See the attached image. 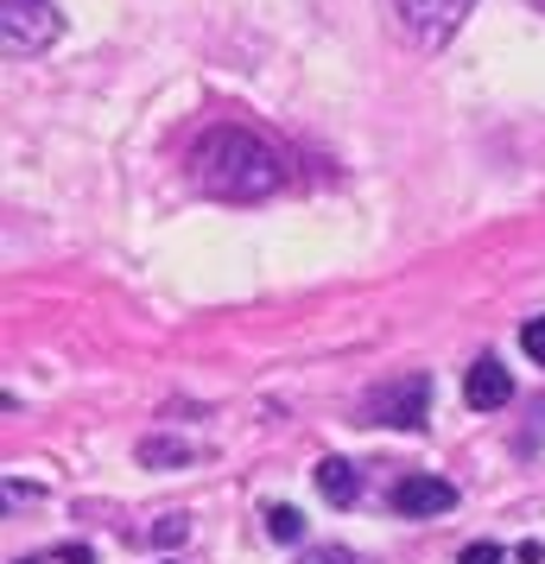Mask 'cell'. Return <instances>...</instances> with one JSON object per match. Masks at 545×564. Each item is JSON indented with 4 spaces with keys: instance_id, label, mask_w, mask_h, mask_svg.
<instances>
[{
    "instance_id": "obj_1",
    "label": "cell",
    "mask_w": 545,
    "mask_h": 564,
    "mask_svg": "<svg viewBox=\"0 0 545 564\" xmlns=\"http://www.w3.org/2000/svg\"><path fill=\"white\" fill-rule=\"evenodd\" d=\"M190 178L222 204H260L286 184V159L248 128H209L190 153Z\"/></svg>"
},
{
    "instance_id": "obj_2",
    "label": "cell",
    "mask_w": 545,
    "mask_h": 564,
    "mask_svg": "<svg viewBox=\"0 0 545 564\" xmlns=\"http://www.w3.org/2000/svg\"><path fill=\"white\" fill-rule=\"evenodd\" d=\"M0 26H7V52H45L57 39V0H0Z\"/></svg>"
},
{
    "instance_id": "obj_3",
    "label": "cell",
    "mask_w": 545,
    "mask_h": 564,
    "mask_svg": "<svg viewBox=\"0 0 545 564\" xmlns=\"http://www.w3.org/2000/svg\"><path fill=\"white\" fill-rule=\"evenodd\" d=\"M425 400H432V381L425 375H400V381L368 393L362 419L368 425H425Z\"/></svg>"
},
{
    "instance_id": "obj_4",
    "label": "cell",
    "mask_w": 545,
    "mask_h": 564,
    "mask_svg": "<svg viewBox=\"0 0 545 564\" xmlns=\"http://www.w3.org/2000/svg\"><path fill=\"white\" fill-rule=\"evenodd\" d=\"M469 7L476 0H393V13L406 20V32H413L418 45H444L469 20Z\"/></svg>"
},
{
    "instance_id": "obj_5",
    "label": "cell",
    "mask_w": 545,
    "mask_h": 564,
    "mask_svg": "<svg viewBox=\"0 0 545 564\" xmlns=\"http://www.w3.org/2000/svg\"><path fill=\"white\" fill-rule=\"evenodd\" d=\"M450 508H457V488L444 476H406L393 488V513H406V520H432V513H450Z\"/></svg>"
},
{
    "instance_id": "obj_6",
    "label": "cell",
    "mask_w": 545,
    "mask_h": 564,
    "mask_svg": "<svg viewBox=\"0 0 545 564\" xmlns=\"http://www.w3.org/2000/svg\"><path fill=\"white\" fill-rule=\"evenodd\" d=\"M464 400L476 412H494V406H508L514 400V368H501L494 356H482L476 368L464 375Z\"/></svg>"
},
{
    "instance_id": "obj_7",
    "label": "cell",
    "mask_w": 545,
    "mask_h": 564,
    "mask_svg": "<svg viewBox=\"0 0 545 564\" xmlns=\"http://www.w3.org/2000/svg\"><path fill=\"white\" fill-rule=\"evenodd\" d=\"M317 488H324V501H330V508H349V501L362 495V469H356V463H342V457H324V463H317Z\"/></svg>"
},
{
    "instance_id": "obj_8",
    "label": "cell",
    "mask_w": 545,
    "mask_h": 564,
    "mask_svg": "<svg viewBox=\"0 0 545 564\" xmlns=\"http://www.w3.org/2000/svg\"><path fill=\"white\" fill-rule=\"evenodd\" d=\"M266 533L273 539H298L305 533V513L298 508H266Z\"/></svg>"
},
{
    "instance_id": "obj_9",
    "label": "cell",
    "mask_w": 545,
    "mask_h": 564,
    "mask_svg": "<svg viewBox=\"0 0 545 564\" xmlns=\"http://www.w3.org/2000/svg\"><path fill=\"white\" fill-rule=\"evenodd\" d=\"M140 457H146V463H184V444H172V437H153V444H140Z\"/></svg>"
},
{
    "instance_id": "obj_10",
    "label": "cell",
    "mask_w": 545,
    "mask_h": 564,
    "mask_svg": "<svg viewBox=\"0 0 545 564\" xmlns=\"http://www.w3.org/2000/svg\"><path fill=\"white\" fill-rule=\"evenodd\" d=\"M520 349L533 361H545V317H526V330H520Z\"/></svg>"
},
{
    "instance_id": "obj_11",
    "label": "cell",
    "mask_w": 545,
    "mask_h": 564,
    "mask_svg": "<svg viewBox=\"0 0 545 564\" xmlns=\"http://www.w3.org/2000/svg\"><path fill=\"white\" fill-rule=\"evenodd\" d=\"M298 564H356V558H349L342 545H317V552H305V558H298Z\"/></svg>"
},
{
    "instance_id": "obj_12",
    "label": "cell",
    "mask_w": 545,
    "mask_h": 564,
    "mask_svg": "<svg viewBox=\"0 0 545 564\" xmlns=\"http://www.w3.org/2000/svg\"><path fill=\"white\" fill-rule=\"evenodd\" d=\"M457 564H501V545H489V539H482V545H469Z\"/></svg>"
},
{
    "instance_id": "obj_13",
    "label": "cell",
    "mask_w": 545,
    "mask_h": 564,
    "mask_svg": "<svg viewBox=\"0 0 545 564\" xmlns=\"http://www.w3.org/2000/svg\"><path fill=\"white\" fill-rule=\"evenodd\" d=\"M184 533H190V527H184L178 513H172V520H165V527H159V533H153V539H165V545H178V539H184Z\"/></svg>"
},
{
    "instance_id": "obj_14",
    "label": "cell",
    "mask_w": 545,
    "mask_h": 564,
    "mask_svg": "<svg viewBox=\"0 0 545 564\" xmlns=\"http://www.w3.org/2000/svg\"><path fill=\"white\" fill-rule=\"evenodd\" d=\"M57 564H96V558H89V545H64V552H57Z\"/></svg>"
},
{
    "instance_id": "obj_15",
    "label": "cell",
    "mask_w": 545,
    "mask_h": 564,
    "mask_svg": "<svg viewBox=\"0 0 545 564\" xmlns=\"http://www.w3.org/2000/svg\"><path fill=\"white\" fill-rule=\"evenodd\" d=\"M533 7H545V0H533Z\"/></svg>"
},
{
    "instance_id": "obj_16",
    "label": "cell",
    "mask_w": 545,
    "mask_h": 564,
    "mask_svg": "<svg viewBox=\"0 0 545 564\" xmlns=\"http://www.w3.org/2000/svg\"><path fill=\"white\" fill-rule=\"evenodd\" d=\"M26 564H39V558H26Z\"/></svg>"
}]
</instances>
